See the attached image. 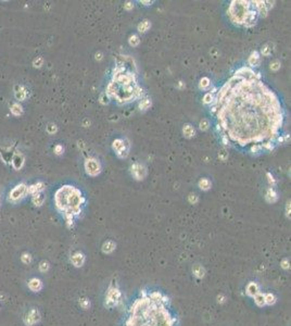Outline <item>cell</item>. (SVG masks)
<instances>
[{
    "mask_svg": "<svg viewBox=\"0 0 291 326\" xmlns=\"http://www.w3.org/2000/svg\"><path fill=\"white\" fill-rule=\"evenodd\" d=\"M84 201L82 192L73 186L65 185L57 190L55 196V207L58 211L64 215L67 226H71L74 217L80 213Z\"/></svg>",
    "mask_w": 291,
    "mask_h": 326,
    "instance_id": "cell-1",
    "label": "cell"
},
{
    "mask_svg": "<svg viewBox=\"0 0 291 326\" xmlns=\"http://www.w3.org/2000/svg\"><path fill=\"white\" fill-rule=\"evenodd\" d=\"M248 3V1H232L229 8V13L232 21L236 23H244L247 16L251 11L249 10Z\"/></svg>",
    "mask_w": 291,
    "mask_h": 326,
    "instance_id": "cell-2",
    "label": "cell"
},
{
    "mask_svg": "<svg viewBox=\"0 0 291 326\" xmlns=\"http://www.w3.org/2000/svg\"><path fill=\"white\" fill-rule=\"evenodd\" d=\"M26 194H27V186L24 183L19 184L10 192V194H9V200L12 202H18L21 199H23L26 196Z\"/></svg>",
    "mask_w": 291,
    "mask_h": 326,
    "instance_id": "cell-3",
    "label": "cell"
},
{
    "mask_svg": "<svg viewBox=\"0 0 291 326\" xmlns=\"http://www.w3.org/2000/svg\"><path fill=\"white\" fill-rule=\"evenodd\" d=\"M41 316L37 309H30L23 316V322L26 326H34L37 323H39Z\"/></svg>",
    "mask_w": 291,
    "mask_h": 326,
    "instance_id": "cell-4",
    "label": "cell"
},
{
    "mask_svg": "<svg viewBox=\"0 0 291 326\" xmlns=\"http://www.w3.org/2000/svg\"><path fill=\"white\" fill-rule=\"evenodd\" d=\"M119 298H121V292L117 288H114V287H111L109 289V292H108V297H107V306H114L117 302L119 301Z\"/></svg>",
    "mask_w": 291,
    "mask_h": 326,
    "instance_id": "cell-5",
    "label": "cell"
},
{
    "mask_svg": "<svg viewBox=\"0 0 291 326\" xmlns=\"http://www.w3.org/2000/svg\"><path fill=\"white\" fill-rule=\"evenodd\" d=\"M85 167H86L87 173L90 175H97L100 172L99 163L96 160H92V159L87 160L86 163H85Z\"/></svg>",
    "mask_w": 291,
    "mask_h": 326,
    "instance_id": "cell-6",
    "label": "cell"
},
{
    "mask_svg": "<svg viewBox=\"0 0 291 326\" xmlns=\"http://www.w3.org/2000/svg\"><path fill=\"white\" fill-rule=\"evenodd\" d=\"M27 286H28V288H30V290H32L33 292H39V291L42 289V287H44V285H42V281H40L39 278H37V277H33V278H30V281H28Z\"/></svg>",
    "mask_w": 291,
    "mask_h": 326,
    "instance_id": "cell-7",
    "label": "cell"
},
{
    "mask_svg": "<svg viewBox=\"0 0 291 326\" xmlns=\"http://www.w3.org/2000/svg\"><path fill=\"white\" fill-rule=\"evenodd\" d=\"M71 261H72L74 267H83V264H84V262H85V256H84V254H82L80 252H76V253L72 256Z\"/></svg>",
    "mask_w": 291,
    "mask_h": 326,
    "instance_id": "cell-8",
    "label": "cell"
},
{
    "mask_svg": "<svg viewBox=\"0 0 291 326\" xmlns=\"http://www.w3.org/2000/svg\"><path fill=\"white\" fill-rule=\"evenodd\" d=\"M45 188V184L44 183H36V184L30 185V187H27V194L30 195H35L38 192H41Z\"/></svg>",
    "mask_w": 291,
    "mask_h": 326,
    "instance_id": "cell-9",
    "label": "cell"
},
{
    "mask_svg": "<svg viewBox=\"0 0 291 326\" xmlns=\"http://www.w3.org/2000/svg\"><path fill=\"white\" fill-rule=\"evenodd\" d=\"M24 164V158L21 153H15L12 158V165L15 170H20Z\"/></svg>",
    "mask_w": 291,
    "mask_h": 326,
    "instance_id": "cell-10",
    "label": "cell"
},
{
    "mask_svg": "<svg viewBox=\"0 0 291 326\" xmlns=\"http://www.w3.org/2000/svg\"><path fill=\"white\" fill-rule=\"evenodd\" d=\"M132 172L135 176L137 177L138 179H141L142 177L144 176L146 174V171H144V167L140 164H134L132 167Z\"/></svg>",
    "mask_w": 291,
    "mask_h": 326,
    "instance_id": "cell-11",
    "label": "cell"
},
{
    "mask_svg": "<svg viewBox=\"0 0 291 326\" xmlns=\"http://www.w3.org/2000/svg\"><path fill=\"white\" fill-rule=\"evenodd\" d=\"M44 201H45V196H44L41 192H38V194L33 195L32 202H33V204H34V206H36V207H40V206H42Z\"/></svg>",
    "mask_w": 291,
    "mask_h": 326,
    "instance_id": "cell-12",
    "label": "cell"
},
{
    "mask_svg": "<svg viewBox=\"0 0 291 326\" xmlns=\"http://www.w3.org/2000/svg\"><path fill=\"white\" fill-rule=\"evenodd\" d=\"M259 292H260L259 286H257L255 283H250V284L248 285V287H247V294L249 295V296L254 297L256 294H259Z\"/></svg>",
    "mask_w": 291,
    "mask_h": 326,
    "instance_id": "cell-13",
    "label": "cell"
},
{
    "mask_svg": "<svg viewBox=\"0 0 291 326\" xmlns=\"http://www.w3.org/2000/svg\"><path fill=\"white\" fill-rule=\"evenodd\" d=\"M18 88L19 89L15 90V98L18 100H20V101H23L26 98L27 92H26V89L24 87H22V86H18Z\"/></svg>",
    "mask_w": 291,
    "mask_h": 326,
    "instance_id": "cell-14",
    "label": "cell"
},
{
    "mask_svg": "<svg viewBox=\"0 0 291 326\" xmlns=\"http://www.w3.org/2000/svg\"><path fill=\"white\" fill-rule=\"evenodd\" d=\"M254 301H255V303L259 306H264L265 304H266L265 303V295L261 294V292L256 294L255 296H254Z\"/></svg>",
    "mask_w": 291,
    "mask_h": 326,
    "instance_id": "cell-15",
    "label": "cell"
},
{
    "mask_svg": "<svg viewBox=\"0 0 291 326\" xmlns=\"http://www.w3.org/2000/svg\"><path fill=\"white\" fill-rule=\"evenodd\" d=\"M11 113L14 115H21L23 113V108L20 103H13L11 106Z\"/></svg>",
    "mask_w": 291,
    "mask_h": 326,
    "instance_id": "cell-16",
    "label": "cell"
},
{
    "mask_svg": "<svg viewBox=\"0 0 291 326\" xmlns=\"http://www.w3.org/2000/svg\"><path fill=\"white\" fill-rule=\"evenodd\" d=\"M21 260H22V262L24 264H30L33 261V256H30V253H28V252H24V253L22 254V256H21Z\"/></svg>",
    "mask_w": 291,
    "mask_h": 326,
    "instance_id": "cell-17",
    "label": "cell"
},
{
    "mask_svg": "<svg viewBox=\"0 0 291 326\" xmlns=\"http://www.w3.org/2000/svg\"><path fill=\"white\" fill-rule=\"evenodd\" d=\"M114 248H115V245L113 244L112 242H108L107 244H105V246H103V251L109 253V252H112Z\"/></svg>",
    "mask_w": 291,
    "mask_h": 326,
    "instance_id": "cell-18",
    "label": "cell"
},
{
    "mask_svg": "<svg viewBox=\"0 0 291 326\" xmlns=\"http://www.w3.org/2000/svg\"><path fill=\"white\" fill-rule=\"evenodd\" d=\"M50 265L49 263H48L47 261H41L39 264V271L41 272V273H46V272H48V270H49Z\"/></svg>",
    "mask_w": 291,
    "mask_h": 326,
    "instance_id": "cell-19",
    "label": "cell"
},
{
    "mask_svg": "<svg viewBox=\"0 0 291 326\" xmlns=\"http://www.w3.org/2000/svg\"><path fill=\"white\" fill-rule=\"evenodd\" d=\"M276 301V298L275 296L271 294H266L265 295V303L266 304H274Z\"/></svg>",
    "mask_w": 291,
    "mask_h": 326,
    "instance_id": "cell-20",
    "label": "cell"
},
{
    "mask_svg": "<svg viewBox=\"0 0 291 326\" xmlns=\"http://www.w3.org/2000/svg\"><path fill=\"white\" fill-rule=\"evenodd\" d=\"M184 134L186 135L187 137H191L192 135L194 134V130L190 126V125H186V126L184 127Z\"/></svg>",
    "mask_w": 291,
    "mask_h": 326,
    "instance_id": "cell-21",
    "label": "cell"
},
{
    "mask_svg": "<svg viewBox=\"0 0 291 326\" xmlns=\"http://www.w3.org/2000/svg\"><path fill=\"white\" fill-rule=\"evenodd\" d=\"M259 59H260V57H259V55H257V52H253L249 59V63L251 65H255L256 63H257V61H259Z\"/></svg>",
    "mask_w": 291,
    "mask_h": 326,
    "instance_id": "cell-22",
    "label": "cell"
},
{
    "mask_svg": "<svg viewBox=\"0 0 291 326\" xmlns=\"http://www.w3.org/2000/svg\"><path fill=\"white\" fill-rule=\"evenodd\" d=\"M149 26H150V23L148 22V21H144V22H141V24L138 26V30H139L140 32L144 33L149 28Z\"/></svg>",
    "mask_w": 291,
    "mask_h": 326,
    "instance_id": "cell-23",
    "label": "cell"
},
{
    "mask_svg": "<svg viewBox=\"0 0 291 326\" xmlns=\"http://www.w3.org/2000/svg\"><path fill=\"white\" fill-rule=\"evenodd\" d=\"M210 186H211V183L208 181V179H202L201 182H200V187H201L202 189H209Z\"/></svg>",
    "mask_w": 291,
    "mask_h": 326,
    "instance_id": "cell-24",
    "label": "cell"
},
{
    "mask_svg": "<svg viewBox=\"0 0 291 326\" xmlns=\"http://www.w3.org/2000/svg\"><path fill=\"white\" fill-rule=\"evenodd\" d=\"M44 63V59L41 57H37L34 61H33V65L35 67H40Z\"/></svg>",
    "mask_w": 291,
    "mask_h": 326,
    "instance_id": "cell-25",
    "label": "cell"
},
{
    "mask_svg": "<svg viewBox=\"0 0 291 326\" xmlns=\"http://www.w3.org/2000/svg\"><path fill=\"white\" fill-rule=\"evenodd\" d=\"M150 105H151V101H150L149 99H144L141 101V103H140V109H147L148 107H150Z\"/></svg>",
    "mask_w": 291,
    "mask_h": 326,
    "instance_id": "cell-26",
    "label": "cell"
},
{
    "mask_svg": "<svg viewBox=\"0 0 291 326\" xmlns=\"http://www.w3.org/2000/svg\"><path fill=\"white\" fill-rule=\"evenodd\" d=\"M193 272L196 273V275H197L198 277H202V276H203V273H204V272H203V269H202V267H196L193 269Z\"/></svg>",
    "mask_w": 291,
    "mask_h": 326,
    "instance_id": "cell-27",
    "label": "cell"
},
{
    "mask_svg": "<svg viewBox=\"0 0 291 326\" xmlns=\"http://www.w3.org/2000/svg\"><path fill=\"white\" fill-rule=\"evenodd\" d=\"M209 85H210L209 78H207V77L202 78V80H201V83H200V86H201L202 88H207L208 86H209Z\"/></svg>",
    "mask_w": 291,
    "mask_h": 326,
    "instance_id": "cell-28",
    "label": "cell"
},
{
    "mask_svg": "<svg viewBox=\"0 0 291 326\" xmlns=\"http://www.w3.org/2000/svg\"><path fill=\"white\" fill-rule=\"evenodd\" d=\"M269 197H271V202H274L275 200L277 199V197H276V194H275V192H274V189H269L268 192H267V198H269Z\"/></svg>",
    "mask_w": 291,
    "mask_h": 326,
    "instance_id": "cell-29",
    "label": "cell"
},
{
    "mask_svg": "<svg viewBox=\"0 0 291 326\" xmlns=\"http://www.w3.org/2000/svg\"><path fill=\"white\" fill-rule=\"evenodd\" d=\"M80 306H82L84 309H87L88 306H90L89 301H88L87 299H82V300H80Z\"/></svg>",
    "mask_w": 291,
    "mask_h": 326,
    "instance_id": "cell-30",
    "label": "cell"
},
{
    "mask_svg": "<svg viewBox=\"0 0 291 326\" xmlns=\"http://www.w3.org/2000/svg\"><path fill=\"white\" fill-rule=\"evenodd\" d=\"M208 126H209V122H208L207 120H202L201 123H200V128L201 130H207Z\"/></svg>",
    "mask_w": 291,
    "mask_h": 326,
    "instance_id": "cell-31",
    "label": "cell"
},
{
    "mask_svg": "<svg viewBox=\"0 0 291 326\" xmlns=\"http://www.w3.org/2000/svg\"><path fill=\"white\" fill-rule=\"evenodd\" d=\"M130 45H134V46H135V45H137V44L139 42V39H138V37H137V36H133V37L130 38Z\"/></svg>",
    "mask_w": 291,
    "mask_h": 326,
    "instance_id": "cell-32",
    "label": "cell"
},
{
    "mask_svg": "<svg viewBox=\"0 0 291 326\" xmlns=\"http://www.w3.org/2000/svg\"><path fill=\"white\" fill-rule=\"evenodd\" d=\"M47 131L50 133V134H52V133H55V131H57V127H55V125H52V124H50L49 126L47 127Z\"/></svg>",
    "mask_w": 291,
    "mask_h": 326,
    "instance_id": "cell-33",
    "label": "cell"
},
{
    "mask_svg": "<svg viewBox=\"0 0 291 326\" xmlns=\"http://www.w3.org/2000/svg\"><path fill=\"white\" fill-rule=\"evenodd\" d=\"M211 101H212V95L211 94H207L205 97H204V102L205 103H210Z\"/></svg>",
    "mask_w": 291,
    "mask_h": 326,
    "instance_id": "cell-34",
    "label": "cell"
},
{
    "mask_svg": "<svg viewBox=\"0 0 291 326\" xmlns=\"http://www.w3.org/2000/svg\"><path fill=\"white\" fill-rule=\"evenodd\" d=\"M55 153L60 154V153H61V152L63 151V148L61 147V146H57V147L55 148Z\"/></svg>",
    "mask_w": 291,
    "mask_h": 326,
    "instance_id": "cell-35",
    "label": "cell"
},
{
    "mask_svg": "<svg viewBox=\"0 0 291 326\" xmlns=\"http://www.w3.org/2000/svg\"><path fill=\"white\" fill-rule=\"evenodd\" d=\"M287 262H288V260H284V265H282V267H284L285 269H288V265H287Z\"/></svg>",
    "mask_w": 291,
    "mask_h": 326,
    "instance_id": "cell-36",
    "label": "cell"
},
{
    "mask_svg": "<svg viewBox=\"0 0 291 326\" xmlns=\"http://www.w3.org/2000/svg\"><path fill=\"white\" fill-rule=\"evenodd\" d=\"M0 198H1V197H0Z\"/></svg>",
    "mask_w": 291,
    "mask_h": 326,
    "instance_id": "cell-37",
    "label": "cell"
}]
</instances>
